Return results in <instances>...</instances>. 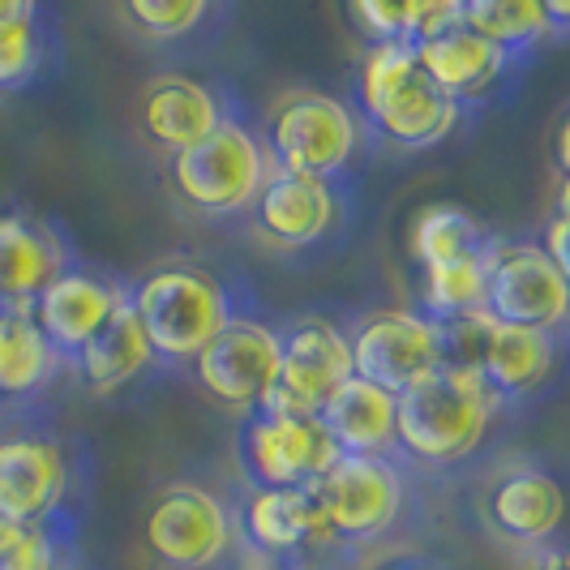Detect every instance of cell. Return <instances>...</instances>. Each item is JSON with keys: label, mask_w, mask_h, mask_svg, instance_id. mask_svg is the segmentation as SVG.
I'll return each mask as SVG.
<instances>
[{"label": "cell", "mask_w": 570, "mask_h": 570, "mask_svg": "<svg viewBox=\"0 0 570 570\" xmlns=\"http://www.w3.org/2000/svg\"><path fill=\"white\" fill-rule=\"evenodd\" d=\"M356 116L365 134L403 150H421L451 138L463 108L429 78L425 60L407 43L365 48L356 73Z\"/></svg>", "instance_id": "6da1fadb"}, {"label": "cell", "mask_w": 570, "mask_h": 570, "mask_svg": "<svg viewBox=\"0 0 570 570\" xmlns=\"http://www.w3.org/2000/svg\"><path fill=\"white\" fill-rule=\"evenodd\" d=\"M129 305L142 322L159 361H198L240 317L236 292L202 266H159L129 287Z\"/></svg>", "instance_id": "7a4b0ae2"}, {"label": "cell", "mask_w": 570, "mask_h": 570, "mask_svg": "<svg viewBox=\"0 0 570 570\" xmlns=\"http://www.w3.org/2000/svg\"><path fill=\"white\" fill-rule=\"evenodd\" d=\"M365 142V125L343 99L326 90H284L262 116V150L271 171L309 176L340 185L343 171L356 164Z\"/></svg>", "instance_id": "3957f363"}, {"label": "cell", "mask_w": 570, "mask_h": 570, "mask_svg": "<svg viewBox=\"0 0 570 570\" xmlns=\"http://www.w3.org/2000/svg\"><path fill=\"white\" fill-rule=\"evenodd\" d=\"M498 407L481 373L438 370L400 395L395 438L421 463H459L485 442Z\"/></svg>", "instance_id": "277c9868"}, {"label": "cell", "mask_w": 570, "mask_h": 570, "mask_svg": "<svg viewBox=\"0 0 570 570\" xmlns=\"http://www.w3.org/2000/svg\"><path fill=\"white\" fill-rule=\"evenodd\" d=\"M168 180L180 202H189L202 215H240L254 210L262 198L271 180V159L254 125L245 116H232L206 142L171 155Z\"/></svg>", "instance_id": "5b68a950"}, {"label": "cell", "mask_w": 570, "mask_h": 570, "mask_svg": "<svg viewBox=\"0 0 570 570\" xmlns=\"http://www.w3.org/2000/svg\"><path fill=\"white\" fill-rule=\"evenodd\" d=\"M485 314L502 326L562 335L570 326V279L537 240H493L485 262Z\"/></svg>", "instance_id": "8992f818"}, {"label": "cell", "mask_w": 570, "mask_h": 570, "mask_svg": "<svg viewBox=\"0 0 570 570\" xmlns=\"http://www.w3.org/2000/svg\"><path fill=\"white\" fill-rule=\"evenodd\" d=\"M343 459L322 416L249 412L240 425V463L254 489H314Z\"/></svg>", "instance_id": "52a82bcc"}, {"label": "cell", "mask_w": 570, "mask_h": 570, "mask_svg": "<svg viewBox=\"0 0 570 570\" xmlns=\"http://www.w3.org/2000/svg\"><path fill=\"white\" fill-rule=\"evenodd\" d=\"M322 514L343 549L386 537L403 514L407 481L386 455H343L314 485Z\"/></svg>", "instance_id": "ba28073f"}, {"label": "cell", "mask_w": 570, "mask_h": 570, "mask_svg": "<svg viewBox=\"0 0 570 570\" xmlns=\"http://www.w3.org/2000/svg\"><path fill=\"white\" fill-rule=\"evenodd\" d=\"M236 528L249 549L275 558L284 570H309L314 562L331 570V562L347 553L335 541L314 489H254L236 514Z\"/></svg>", "instance_id": "9c48e42d"}, {"label": "cell", "mask_w": 570, "mask_h": 570, "mask_svg": "<svg viewBox=\"0 0 570 570\" xmlns=\"http://www.w3.org/2000/svg\"><path fill=\"white\" fill-rule=\"evenodd\" d=\"M284 343V365H279V386L266 400V412L279 416H322V407L343 382H352V343L331 317H296L279 331ZM262 412V407H257Z\"/></svg>", "instance_id": "30bf717a"}, {"label": "cell", "mask_w": 570, "mask_h": 570, "mask_svg": "<svg viewBox=\"0 0 570 570\" xmlns=\"http://www.w3.org/2000/svg\"><path fill=\"white\" fill-rule=\"evenodd\" d=\"M352 370L373 386L391 391L400 400L429 373L442 370V340L438 322H429L421 309H382L361 317L352 326Z\"/></svg>", "instance_id": "8fae6325"}, {"label": "cell", "mask_w": 570, "mask_h": 570, "mask_svg": "<svg viewBox=\"0 0 570 570\" xmlns=\"http://www.w3.org/2000/svg\"><path fill=\"white\" fill-rule=\"evenodd\" d=\"M279 365H284V343L279 331L240 314L228 331H219L215 343L194 361V377L236 412H257L279 386Z\"/></svg>", "instance_id": "7c38bea8"}, {"label": "cell", "mask_w": 570, "mask_h": 570, "mask_svg": "<svg viewBox=\"0 0 570 570\" xmlns=\"http://www.w3.org/2000/svg\"><path fill=\"white\" fill-rule=\"evenodd\" d=\"M236 519L202 485H168L146 514V549L171 570H206L232 549Z\"/></svg>", "instance_id": "4fadbf2b"}, {"label": "cell", "mask_w": 570, "mask_h": 570, "mask_svg": "<svg viewBox=\"0 0 570 570\" xmlns=\"http://www.w3.org/2000/svg\"><path fill=\"white\" fill-rule=\"evenodd\" d=\"M125 301H129V284H120L112 275H99V271H90L82 262H73L35 301V314L30 317L43 331V340L52 343L60 365H73L86 352V343L112 322L116 309Z\"/></svg>", "instance_id": "5bb4252c"}, {"label": "cell", "mask_w": 570, "mask_h": 570, "mask_svg": "<svg viewBox=\"0 0 570 570\" xmlns=\"http://www.w3.org/2000/svg\"><path fill=\"white\" fill-rule=\"evenodd\" d=\"M69 459L57 438L13 433L0 438V511L18 523H48L65 511Z\"/></svg>", "instance_id": "9a60e30c"}, {"label": "cell", "mask_w": 570, "mask_h": 570, "mask_svg": "<svg viewBox=\"0 0 570 570\" xmlns=\"http://www.w3.org/2000/svg\"><path fill=\"white\" fill-rule=\"evenodd\" d=\"M78 257L52 224L9 210L0 215V314H35V301Z\"/></svg>", "instance_id": "2e32d148"}, {"label": "cell", "mask_w": 570, "mask_h": 570, "mask_svg": "<svg viewBox=\"0 0 570 570\" xmlns=\"http://www.w3.org/2000/svg\"><path fill=\"white\" fill-rule=\"evenodd\" d=\"M138 116H142V134L150 142L164 146L168 155H180L189 146L206 142L219 125H228L232 116L240 112L232 108L219 86H206L185 73H164V78L146 82Z\"/></svg>", "instance_id": "e0dca14e"}, {"label": "cell", "mask_w": 570, "mask_h": 570, "mask_svg": "<svg viewBox=\"0 0 570 570\" xmlns=\"http://www.w3.org/2000/svg\"><path fill=\"white\" fill-rule=\"evenodd\" d=\"M416 52L425 60L429 78L442 86L463 112L468 108H485L498 95H507L511 78H519L523 65H528V60L493 48L489 39H481L476 30H468L463 22L455 30H446L442 39L416 48Z\"/></svg>", "instance_id": "ac0fdd59"}, {"label": "cell", "mask_w": 570, "mask_h": 570, "mask_svg": "<svg viewBox=\"0 0 570 570\" xmlns=\"http://www.w3.org/2000/svg\"><path fill=\"white\" fill-rule=\"evenodd\" d=\"M340 206V185L271 171V180H266V189L254 206V224L266 240H275L284 249H309V245H322L335 232Z\"/></svg>", "instance_id": "d6986e66"}, {"label": "cell", "mask_w": 570, "mask_h": 570, "mask_svg": "<svg viewBox=\"0 0 570 570\" xmlns=\"http://www.w3.org/2000/svg\"><path fill=\"white\" fill-rule=\"evenodd\" d=\"M558 343H562V335L493 322L485 361H481V382L489 386V395L498 403H514L532 395L558 370Z\"/></svg>", "instance_id": "ffe728a7"}, {"label": "cell", "mask_w": 570, "mask_h": 570, "mask_svg": "<svg viewBox=\"0 0 570 570\" xmlns=\"http://www.w3.org/2000/svg\"><path fill=\"white\" fill-rule=\"evenodd\" d=\"M395 416H400V400L365 377L343 382L322 407V425L331 429L343 455H386L391 446H400Z\"/></svg>", "instance_id": "44dd1931"}, {"label": "cell", "mask_w": 570, "mask_h": 570, "mask_svg": "<svg viewBox=\"0 0 570 570\" xmlns=\"http://www.w3.org/2000/svg\"><path fill=\"white\" fill-rule=\"evenodd\" d=\"M562 514H567V493L549 472H537V468L502 476L489 493V519L507 541L541 544L544 537L558 532Z\"/></svg>", "instance_id": "7402d4cb"}, {"label": "cell", "mask_w": 570, "mask_h": 570, "mask_svg": "<svg viewBox=\"0 0 570 570\" xmlns=\"http://www.w3.org/2000/svg\"><path fill=\"white\" fill-rule=\"evenodd\" d=\"M150 365H159L155 347L146 340L142 322L134 314V305L125 301L116 317L86 343V352L73 361V370L82 373V382L99 395H112V391H125L134 377H142Z\"/></svg>", "instance_id": "603a6c76"}, {"label": "cell", "mask_w": 570, "mask_h": 570, "mask_svg": "<svg viewBox=\"0 0 570 570\" xmlns=\"http://www.w3.org/2000/svg\"><path fill=\"white\" fill-rule=\"evenodd\" d=\"M57 48L48 9L30 0H0V90H27L43 78Z\"/></svg>", "instance_id": "cb8c5ba5"}, {"label": "cell", "mask_w": 570, "mask_h": 570, "mask_svg": "<svg viewBox=\"0 0 570 570\" xmlns=\"http://www.w3.org/2000/svg\"><path fill=\"white\" fill-rule=\"evenodd\" d=\"M493 232L455 202H438L425 206L412 224V257L421 262V271H438V266H455V262H472L493 249Z\"/></svg>", "instance_id": "d4e9b609"}, {"label": "cell", "mask_w": 570, "mask_h": 570, "mask_svg": "<svg viewBox=\"0 0 570 570\" xmlns=\"http://www.w3.org/2000/svg\"><path fill=\"white\" fill-rule=\"evenodd\" d=\"M60 370V356L30 314H0V403L30 400Z\"/></svg>", "instance_id": "484cf974"}, {"label": "cell", "mask_w": 570, "mask_h": 570, "mask_svg": "<svg viewBox=\"0 0 570 570\" xmlns=\"http://www.w3.org/2000/svg\"><path fill=\"white\" fill-rule=\"evenodd\" d=\"M459 4H463V27L519 60H528L537 43L549 39L544 0H459Z\"/></svg>", "instance_id": "4316f807"}, {"label": "cell", "mask_w": 570, "mask_h": 570, "mask_svg": "<svg viewBox=\"0 0 570 570\" xmlns=\"http://www.w3.org/2000/svg\"><path fill=\"white\" fill-rule=\"evenodd\" d=\"M485 262L489 254L425 271V279H421V314L429 322H455V317L485 314Z\"/></svg>", "instance_id": "83f0119b"}, {"label": "cell", "mask_w": 570, "mask_h": 570, "mask_svg": "<svg viewBox=\"0 0 570 570\" xmlns=\"http://www.w3.org/2000/svg\"><path fill=\"white\" fill-rule=\"evenodd\" d=\"M78 562L73 549V519L60 514L48 523H30L18 544L0 558V570H69Z\"/></svg>", "instance_id": "f1b7e54d"}, {"label": "cell", "mask_w": 570, "mask_h": 570, "mask_svg": "<svg viewBox=\"0 0 570 570\" xmlns=\"http://www.w3.org/2000/svg\"><path fill=\"white\" fill-rule=\"evenodd\" d=\"M215 9L206 0H138V4H125V22L155 39V43H171V39H185L210 18Z\"/></svg>", "instance_id": "f546056e"}, {"label": "cell", "mask_w": 570, "mask_h": 570, "mask_svg": "<svg viewBox=\"0 0 570 570\" xmlns=\"http://www.w3.org/2000/svg\"><path fill=\"white\" fill-rule=\"evenodd\" d=\"M489 331H493V317H489V314L455 317V322H438V340H442V370L481 373Z\"/></svg>", "instance_id": "4dcf8cb0"}, {"label": "cell", "mask_w": 570, "mask_h": 570, "mask_svg": "<svg viewBox=\"0 0 570 570\" xmlns=\"http://www.w3.org/2000/svg\"><path fill=\"white\" fill-rule=\"evenodd\" d=\"M352 27L361 39H370V48L382 43H407V4H382V0H356L347 9Z\"/></svg>", "instance_id": "1f68e13d"}, {"label": "cell", "mask_w": 570, "mask_h": 570, "mask_svg": "<svg viewBox=\"0 0 570 570\" xmlns=\"http://www.w3.org/2000/svg\"><path fill=\"white\" fill-rule=\"evenodd\" d=\"M544 254L558 262V271L570 279V219H562V215H553L549 219V228H544Z\"/></svg>", "instance_id": "d6a6232c"}, {"label": "cell", "mask_w": 570, "mask_h": 570, "mask_svg": "<svg viewBox=\"0 0 570 570\" xmlns=\"http://www.w3.org/2000/svg\"><path fill=\"white\" fill-rule=\"evenodd\" d=\"M544 22H549V39H567L570 35V4L567 0H544Z\"/></svg>", "instance_id": "836d02e7"}, {"label": "cell", "mask_w": 570, "mask_h": 570, "mask_svg": "<svg viewBox=\"0 0 570 570\" xmlns=\"http://www.w3.org/2000/svg\"><path fill=\"white\" fill-rule=\"evenodd\" d=\"M22 532H27V523H18V519H9V514L0 511V558H4V553L18 544V537H22Z\"/></svg>", "instance_id": "e575fe53"}, {"label": "cell", "mask_w": 570, "mask_h": 570, "mask_svg": "<svg viewBox=\"0 0 570 570\" xmlns=\"http://www.w3.org/2000/svg\"><path fill=\"white\" fill-rule=\"evenodd\" d=\"M528 570H570V549H544Z\"/></svg>", "instance_id": "d590c367"}, {"label": "cell", "mask_w": 570, "mask_h": 570, "mask_svg": "<svg viewBox=\"0 0 570 570\" xmlns=\"http://www.w3.org/2000/svg\"><path fill=\"white\" fill-rule=\"evenodd\" d=\"M558 164L570 176V116L562 120V129H558Z\"/></svg>", "instance_id": "8d00e7d4"}, {"label": "cell", "mask_w": 570, "mask_h": 570, "mask_svg": "<svg viewBox=\"0 0 570 570\" xmlns=\"http://www.w3.org/2000/svg\"><path fill=\"white\" fill-rule=\"evenodd\" d=\"M553 206H558V215H562V219H570V176H562V185H558V202H553Z\"/></svg>", "instance_id": "74e56055"}, {"label": "cell", "mask_w": 570, "mask_h": 570, "mask_svg": "<svg viewBox=\"0 0 570 570\" xmlns=\"http://www.w3.org/2000/svg\"><path fill=\"white\" fill-rule=\"evenodd\" d=\"M386 570H442L438 562H416V558H407V562H391Z\"/></svg>", "instance_id": "f35d334b"}, {"label": "cell", "mask_w": 570, "mask_h": 570, "mask_svg": "<svg viewBox=\"0 0 570 570\" xmlns=\"http://www.w3.org/2000/svg\"><path fill=\"white\" fill-rule=\"evenodd\" d=\"M69 570H95V567H86L82 558H78V562H73V567H69Z\"/></svg>", "instance_id": "ab89813d"}]
</instances>
